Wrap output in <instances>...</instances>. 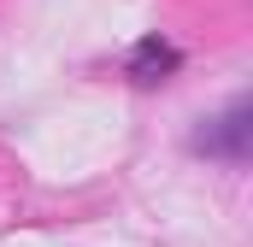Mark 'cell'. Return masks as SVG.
<instances>
[{"label": "cell", "mask_w": 253, "mask_h": 247, "mask_svg": "<svg viewBox=\"0 0 253 247\" xmlns=\"http://www.w3.org/2000/svg\"><path fill=\"white\" fill-rule=\"evenodd\" d=\"M248 141H253V100L236 94L218 118H206L194 129V153L206 159H248Z\"/></svg>", "instance_id": "obj_1"}, {"label": "cell", "mask_w": 253, "mask_h": 247, "mask_svg": "<svg viewBox=\"0 0 253 247\" xmlns=\"http://www.w3.org/2000/svg\"><path fill=\"white\" fill-rule=\"evenodd\" d=\"M177 65H183V53H177L171 41L147 36V41H135V47H129V65H124V71L135 77V82H141V88H153V82H165Z\"/></svg>", "instance_id": "obj_2"}]
</instances>
